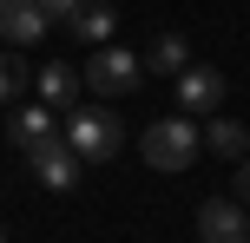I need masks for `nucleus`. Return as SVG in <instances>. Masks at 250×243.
Segmentation results:
<instances>
[{"label": "nucleus", "instance_id": "nucleus-14", "mask_svg": "<svg viewBox=\"0 0 250 243\" xmlns=\"http://www.w3.org/2000/svg\"><path fill=\"white\" fill-rule=\"evenodd\" d=\"M230 191H237V204H250V151L237 158V178H230Z\"/></svg>", "mask_w": 250, "mask_h": 243}, {"label": "nucleus", "instance_id": "nucleus-11", "mask_svg": "<svg viewBox=\"0 0 250 243\" xmlns=\"http://www.w3.org/2000/svg\"><path fill=\"white\" fill-rule=\"evenodd\" d=\"M7 131H13V145H20V151H33L40 138H53V105H46V99H40V105H20Z\"/></svg>", "mask_w": 250, "mask_h": 243}, {"label": "nucleus", "instance_id": "nucleus-10", "mask_svg": "<svg viewBox=\"0 0 250 243\" xmlns=\"http://www.w3.org/2000/svg\"><path fill=\"white\" fill-rule=\"evenodd\" d=\"M138 59H145V73H171V79H178V73L191 66V46H185V33H158Z\"/></svg>", "mask_w": 250, "mask_h": 243}, {"label": "nucleus", "instance_id": "nucleus-12", "mask_svg": "<svg viewBox=\"0 0 250 243\" xmlns=\"http://www.w3.org/2000/svg\"><path fill=\"white\" fill-rule=\"evenodd\" d=\"M204 145H211L217 158H230V165H237V158L250 151V131L237 125V118H211V131H204Z\"/></svg>", "mask_w": 250, "mask_h": 243}, {"label": "nucleus", "instance_id": "nucleus-6", "mask_svg": "<svg viewBox=\"0 0 250 243\" xmlns=\"http://www.w3.org/2000/svg\"><path fill=\"white\" fill-rule=\"evenodd\" d=\"M178 105H185V112H217V105H224V73L204 66V59H191L185 73H178Z\"/></svg>", "mask_w": 250, "mask_h": 243}, {"label": "nucleus", "instance_id": "nucleus-9", "mask_svg": "<svg viewBox=\"0 0 250 243\" xmlns=\"http://www.w3.org/2000/svg\"><path fill=\"white\" fill-rule=\"evenodd\" d=\"M79 86H86L79 66H66V59L40 66V99H46V105H79Z\"/></svg>", "mask_w": 250, "mask_h": 243}, {"label": "nucleus", "instance_id": "nucleus-16", "mask_svg": "<svg viewBox=\"0 0 250 243\" xmlns=\"http://www.w3.org/2000/svg\"><path fill=\"white\" fill-rule=\"evenodd\" d=\"M0 243H7V230H0Z\"/></svg>", "mask_w": 250, "mask_h": 243}, {"label": "nucleus", "instance_id": "nucleus-4", "mask_svg": "<svg viewBox=\"0 0 250 243\" xmlns=\"http://www.w3.org/2000/svg\"><path fill=\"white\" fill-rule=\"evenodd\" d=\"M26 158H33V178L46 184V191H73V184H79V171H86V158H79L66 138H40Z\"/></svg>", "mask_w": 250, "mask_h": 243}, {"label": "nucleus", "instance_id": "nucleus-15", "mask_svg": "<svg viewBox=\"0 0 250 243\" xmlns=\"http://www.w3.org/2000/svg\"><path fill=\"white\" fill-rule=\"evenodd\" d=\"M40 7H46V13H53V20H66V13H73V7H79V0H40Z\"/></svg>", "mask_w": 250, "mask_h": 243}, {"label": "nucleus", "instance_id": "nucleus-2", "mask_svg": "<svg viewBox=\"0 0 250 243\" xmlns=\"http://www.w3.org/2000/svg\"><path fill=\"white\" fill-rule=\"evenodd\" d=\"M138 151H145L151 171H191L198 165V125H191V118H151L145 138H138Z\"/></svg>", "mask_w": 250, "mask_h": 243}, {"label": "nucleus", "instance_id": "nucleus-7", "mask_svg": "<svg viewBox=\"0 0 250 243\" xmlns=\"http://www.w3.org/2000/svg\"><path fill=\"white\" fill-rule=\"evenodd\" d=\"M46 26H53V13L40 0H0V39L7 46H33Z\"/></svg>", "mask_w": 250, "mask_h": 243}, {"label": "nucleus", "instance_id": "nucleus-8", "mask_svg": "<svg viewBox=\"0 0 250 243\" xmlns=\"http://www.w3.org/2000/svg\"><path fill=\"white\" fill-rule=\"evenodd\" d=\"M66 26H73V39H86V46H105L112 26H119V13L105 7V0H79V7L66 13Z\"/></svg>", "mask_w": 250, "mask_h": 243}, {"label": "nucleus", "instance_id": "nucleus-5", "mask_svg": "<svg viewBox=\"0 0 250 243\" xmlns=\"http://www.w3.org/2000/svg\"><path fill=\"white\" fill-rule=\"evenodd\" d=\"M198 243H250V217L237 197H211L198 204Z\"/></svg>", "mask_w": 250, "mask_h": 243}, {"label": "nucleus", "instance_id": "nucleus-13", "mask_svg": "<svg viewBox=\"0 0 250 243\" xmlns=\"http://www.w3.org/2000/svg\"><path fill=\"white\" fill-rule=\"evenodd\" d=\"M26 79H33V73H26V59L0 53V99H20V92H26Z\"/></svg>", "mask_w": 250, "mask_h": 243}, {"label": "nucleus", "instance_id": "nucleus-1", "mask_svg": "<svg viewBox=\"0 0 250 243\" xmlns=\"http://www.w3.org/2000/svg\"><path fill=\"white\" fill-rule=\"evenodd\" d=\"M66 145H73L86 165H105L125 145V118L105 112V105H73V112H66Z\"/></svg>", "mask_w": 250, "mask_h": 243}, {"label": "nucleus", "instance_id": "nucleus-3", "mask_svg": "<svg viewBox=\"0 0 250 243\" xmlns=\"http://www.w3.org/2000/svg\"><path fill=\"white\" fill-rule=\"evenodd\" d=\"M138 79H145V59L125 53V46H99V53H92V66H86V86L99 92V99H119V92L138 86Z\"/></svg>", "mask_w": 250, "mask_h": 243}]
</instances>
